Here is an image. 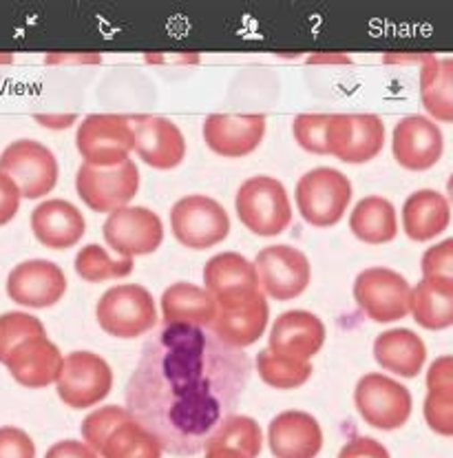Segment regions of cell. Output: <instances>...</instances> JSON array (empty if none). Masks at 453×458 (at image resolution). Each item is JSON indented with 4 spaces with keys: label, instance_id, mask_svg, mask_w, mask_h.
<instances>
[{
    "label": "cell",
    "instance_id": "603a6c76",
    "mask_svg": "<svg viewBox=\"0 0 453 458\" xmlns=\"http://www.w3.org/2000/svg\"><path fill=\"white\" fill-rule=\"evenodd\" d=\"M270 308L264 293L232 308H217L208 328L219 341L237 350L256 344L268 328Z\"/></svg>",
    "mask_w": 453,
    "mask_h": 458
},
{
    "label": "cell",
    "instance_id": "b9f144b4",
    "mask_svg": "<svg viewBox=\"0 0 453 458\" xmlns=\"http://www.w3.org/2000/svg\"><path fill=\"white\" fill-rule=\"evenodd\" d=\"M21 191H18L16 182L0 173V226L12 222L16 217L18 208H21Z\"/></svg>",
    "mask_w": 453,
    "mask_h": 458
},
{
    "label": "cell",
    "instance_id": "ba28073f",
    "mask_svg": "<svg viewBox=\"0 0 453 458\" xmlns=\"http://www.w3.org/2000/svg\"><path fill=\"white\" fill-rule=\"evenodd\" d=\"M409 297L412 286L407 279L385 266L365 268L354 279V301L376 324H391L407 317Z\"/></svg>",
    "mask_w": 453,
    "mask_h": 458
},
{
    "label": "cell",
    "instance_id": "5bb4252c",
    "mask_svg": "<svg viewBox=\"0 0 453 458\" xmlns=\"http://www.w3.org/2000/svg\"><path fill=\"white\" fill-rule=\"evenodd\" d=\"M106 246L120 257L151 255L164 242V224L160 215L147 207H124L109 213L102 226Z\"/></svg>",
    "mask_w": 453,
    "mask_h": 458
},
{
    "label": "cell",
    "instance_id": "d590c367",
    "mask_svg": "<svg viewBox=\"0 0 453 458\" xmlns=\"http://www.w3.org/2000/svg\"><path fill=\"white\" fill-rule=\"evenodd\" d=\"M126 417H129V410L122 408V405H102V408L93 410V412L88 414L80 425V432L84 438L82 443L91 447V450L97 454L100 443L105 441L106 434H109L111 429H113L115 425H118L120 420H124Z\"/></svg>",
    "mask_w": 453,
    "mask_h": 458
},
{
    "label": "cell",
    "instance_id": "f35d334b",
    "mask_svg": "<svg viewBox=\"0 0 453 458\" xmlns=\"http://www.w3.org/2000/svg\"><path fill=\"white\" fill-rule=\"evenodd\" d=\"M423 279H433V282H453V240L440 242L432 246L423 255Z\"/></svg>",
    "mask_w": 453,
    "mask_h": 458
},
{
    "label": "cell",
    "instance_id": "e0dca14e",
    "mask_svg": "<svg viewBox=\"0 0 453 458\" xmlns=\"http://www.w3.org/2000/svg\"><path fill=\"white\" fill-rule=\"evenodd\" d=\"M391 151L396 162L407 171H429L445 153V135L433 120L407 115L394 126Z\"/></svg>",
    "mask_w": 453,
    "mask_h": 458
},
{
    "label": "cell",
    "instance_id": "74e56055",
    "mask_svg": "<svg viewBox=\"0 0 453 458\" xmlns=\"http://www.w3.org/2000/svg\"><path fill=\"white\" fill-rule=\"evenodd\" d=\"M424 420L440 437H453V390H427Z\"/></svg>",
    "mask_w": 453,
    "mask_h": 458
},
{
    "label": "cell",
    "instance_id": "484cf974",
    "mask_svg": "<svg viewBox=\"0 0 453 458\" xmlns=\"http://www.w3.org/2000/svg\"><path fill=\"white\" fill-rule=\"evenodd\" d=\"M373 359L382 370L396 377L414 378L427 361V348L420 335L409 328H391L373 341Z\"/></svg>",
    "mask_w": 453,
    "mask_h": 458
},
{
    "label": "cell",
    "instance_id": "ac0fdd59",
    "mask_svg": "<svg viewBox=\"0 0 453 458\" xmlns=\"http://www.w3.org/2000/svg\"><path fill=\"white\" fill-rule=\"evenodd\" d=\"M67 293V277L49 259H29L18 264L7 277V294L25 308L55 306Z\"/></svg>",
    "mask_w": 453,
    "mask_h": 458
},
{
    "label": "cell",
    "instance_id": "7c38bea8",
    "mask_svg": "<svg viewBox=\"0 0 453 458\" xmlns=\"http://www.w3.org/2000/svg\"><path fill=\"white\" fill-rule=\"evenodd\" d=\"M76 191L80 199L96 213H113L129 207L139 191V171L135 162L124 160L115 166L82 165L76 175Z\"/></svg>",
    "mask_w": 453,
    "mask_h": 458
},
{
    "label": "cell",
    "instance_id": "9c48e42d",
    "mask_svg": "<svg viewBox=\"0 0 453 458\" xmlns=\"http://www.w3.org/2000/svg\"><path fill=\"white\" fill-rule=\"evenodd\" d=\"M0 173L16 182L27 199H40L58 184V160L38 140H16L0 153Z\"/></svg>",
    "mask_w": 453,
    "mask_h": 458
},
{
    "label": "cell",
    "instance_id": "2e32d148",
    "mask_svg": "<svg viewBox=\"0 0 453 458\" xmlns=\"http://www.w3.org/2000/svg\"><path fill=\"white\" fill-rule=\"evenodd\" d=\"M133 131V151L144 165L157 171H171L186 157V138L172 120L162 115H133L129 118Z\"/></svg>",
    "mask_w": 453,
    "mask_h": 458
},
{
    "label": "cell",
    "instance_id": "3957f363",
    "mask_svg": "<svg viewBox=\"0 0 453 458\" xmlns=\"http://www.w3.org/2000/svg\"><path fill=\"white\" fill-rule=\"evenodd\" d=\"M294 198L298 213L310 226L330 228L343 219L352 202V182L339 168H312L298 180Z\"/></svg>",
    "mask_w": 453,
    "mask_h": 458
},
{
    "label": "cell",
    "instance_id": "cb8c5ba5",
    "mask_svg": "<svg viewBox=\"0 0 453 458\" xmlns=\"http://www.w3.org/2000/svg\"><path fill=\"white\" fill-rule=\"evenodd\" d=\"M31 231L46 249L64 250L82 240L87 219L82 210L67 199H46L31 213Z\"/></svg>",
    "mask_w": 453,
    "mask_h": 458
},
{
    "label": "cell",
    "instance_id": "4dcf8cb0",
    "mask_svg": "<svg viewBox=\"0 0 453 458\" xmlns=\"http://www.w3.org/2000/svg\"><path fill=\"white\" fill-rule=\"evenodd\" d=\"M162 445L147 428L133 417L120 420L100 443L97 456L102 458H162Z\"/></svg>",
    "mask_w": 453,
    "mask_h": 458
},
{
    "label": "cell",
    "instance_id": "277c9868",
    "mask_svg": "<svg viewBox=\"0 0 453 458\" xmlns=\"http://www.w3.org/2000/svg\"><path fill=\"white\" fill-rule=\"evenodd\" d=\"M96 317L106 335L135 339L155 328V299L139 284H120L102 294L96 306Z\"/></svg>",
    "mask_w": 453,
    "mask_h": 458
},
{
    "label": "cell",
    "instance_id": "8fae6325",
    "mask_svg": "<svg viewBox=\"0 0 453 458\" xmlns=\"http://www.w3.org/2000/svg\"><path fill=\"white\" fill-rule=\"evenodd\" d=\"M78 153L88 166H115L129 160L133 151V131L129 118L115 114L87 115L76 131Z\"/></svg>",
    "mask_w": 453,
    "mask_h": 458
},
{
    "label": "cell",
    "instance_id": "7a4b0ae2",
    "mask_svg": "<svg viewBox=\"0 0 453 458\" xmlns=\"http://www.w3.org/2000/svg\"><path fill=\"white\" fill-rule=\"evenodd\" d=\"M237 217L259 237L281 235L292 224V204L277 177L255 175L239 186L235 198Z\"/></svg>",
    "mask_w": 453,
    "mask_h": 458
},
{
    "label": "cell",
    "instance_id": "4316f807",
    "mask_svg": "<svg viewBox=\"0 0 453 458\" xmlns=\"http://www.w3.org/2000/svg\"><path fill=\"white\" fill-rule=\"evenodd\" d=\"M217 303L202 286L177 282L162 294V319L164 326H195L208 328L214 319Z\"/></svg>",
    "mask_w": 453,
    "mask_h": 458
},
{
    "label": "cell",
    "instance_id": "60d3db41",
    "mask_svg": "<svg viewBox=\"0 0 453 458\" xmlns=\"http://www.w3.org/2000/svg\"><path fill=\"white\" fill-rule=\"evenodd\" d=\"M339 458H391L381 441L370 437H357L340 447Z\"/></svg>",
    "mask_w": 453,
    "mask_h": 458
},
{
    "label": "cell",
    "instance_id": "d6a6232c",
    "mask_svg": "<svg viewBox=\"0 0 453 458\" xmlns=\"http://www.w3.org/2000/svg\"><path fill=\"white\" fill-rule=\"evenodd\" d=\"M255 366L261 381L277 390H297V387L306 386L312 377L310 361H294V359L279 357L270 350H261L256 354Z\"/></svg>",
    "mask_w": 453,
    "mask_h": 458
},
{
    "label": "cell",
    "instance_id": "6da1fadb",
    "mask_svg": "<svg viewBox=\"0 0 453 458\" xmlns=\"http://www.w3.org/2000/svg\"><path fill=\"white\" fill-rule=\"evenodd\" d=\"M250 378L246 352L195 326H164L147 341L126 386V410L162 450L193 456L231 417Z\"/></svg>",
    "mask_w": 453,
    "mask_h": 458
},
{
    "label": "cell",
    "instance_id": "e575fe53",
    "mask_svg": "<svg viewBox=\"0 0 453 458\" xmlns=\"http://www.w3.org/2000/svg\"><path fill=\"white\" fill-rule=\"evenodd\" d=\"M40 335H46L45 326L38 317L29 315V312L13 310L0 315V363H4V359L18 344Z\"/></svg>",
    "mask_w": 453,
    "mask_h": 458
},
{
    "label": "cell",
    "instance_id": "f546056e",
    "mask_svg": "<svg viewBox=\"0 0 453 458\" xmlns=\"http://www.w3.org/2000/svg\"><path fill=\"white\" fill-rule=\"evenodd\" d=\"M409 312L424 330H447L453 326V282L423 279L412 288Z\"/></svg>",
    "mask_w": 453,
    "mask_h": 458
},
{
    "label": "cell",
    "instance_id": "8992f818",
    "mask_svg": "<svg viewBox=\"0 0 453 458\" xmlns=\"http://www.w3.org/2000/svg\"><path fill=\"white\" fill-rule=\"evenodd\" d=\"M171 231L186 249L206 250L231 235V217L217 199L186 195L171 208Z\"/></svg>",
    "mask_w": 453,
    "mask_h": 458
},
{
    "label": "cell",
    "instance_id": "83f0119b",
    "mask_svg": "<svg viewBox=\"0 0 453 458\" xmlns=\"http://www.w3.org/2000/svg\"><path fill=\"white\" fill-rule=\"evenodd\" d=\"M420 98L436 123H453V60L427 55L420 69ZM429 118V120H432Z\"/></svg>",
    "mask_w": 453,
    "mask_h": 458
},
{
    "label": "cell",
    "instance_id": "f6af8a7d",
    "mask_svg": "<svg viewBox=\"0 0 453 458\" xmlns=\"http://www.w3.org/2000/svg\"><path fill=\"white\" fill-rule=\"evenodd\" d=\"M206 458H244V456L235 450H226V447H213V450H206Z\"/></svg>",
    "mask_w": 453,
    "mask_h": 458
},
{
    "label": "cell",
    "instance_id": "5b68a950",
    "mask_svg": "<svg viewBox=\"0 0 453 458\" xmlns=\"http://www.w3.org/2000/svg\"><path fill=\"white\" fill-rule=\"evenodd\" d=\"M354 405L367 425L391 432L403 428L412 417L414 399L400 381L381 372H370L358 378L354 387Z\"/></svg>",
    "mask_w": 453,
    "mask_h": 458
},
{
    "label": "cell",
    "instance_id": "d4e9b609",
    "mask_svg": "<svg viewBox=\"0 0 453 458\" xmlns=\"http://www.w3.org/2000/svg\"><path fill=\"white\" fill-rule=\"evenodd\" d=\"M449 199L433 189H420L403 204V231L412 242H432L449 228Z\"/></svg>",
    "mask_w": 453,
    "mask_h": 458
},
{
    "label": "cell",
    "instance_id": "f1b7e54d",
    "mask_svg": "<svg viewBox=\"0 0 453 458\" xmlns=\"http://www.w3.org/2000/svg\"><path fill=\"white\" fill-rule=\"evenodd\" d=\"M349 228L354 237L365 244H390L398 235V217H396L394 204L381 195L363 198L349 215Z\"/></svg>",
    "mask_w": 453,
    "mask_h": 458
},
{
    "label": "cell",
    "instance_id": "ee69618b",
    "mask_svg": "<svg viewBox=\"0 0 453 458\" xmlns=\"http://www.w3.org/2000/svg\"><path fill=\"white\" fill-rule=\"evenodd\" d=\"M45 458H100V456H97L91 447L84 445L82 441H71V438H67V441H58L55 445H51L49 450H46Z\"/></svg>",
    "mask_w": 453,
    "mask_h": 458
},
{
    "label": "cell",
    "instance_id": "7402d4cb",
    "mask_svg": "<svg viewBox=\"0 0 453 458\" xmlns=\"http://www.w3.org/2000/svg\"><path fill=\"white\" fill-rule=\"evenodd\" d=\"M268 445L274 458H316L323 447V429L310 412L286 410L270 420Z\"/></svg>",
    "mask_w": 453,
    "mask_h": 458
},
{
    "label": "cell",
    "instance_id": "ab89813d",
    "mask_svg": "<svg viewBox=\"0 0 453 458\" xmlns=\"http://www.w3.org/2000/svg\"><path fill=\"white\" fill-rule=\"evenodd\" d=\"M0 458H36V443L25 429L0 428Z\"/></svg>",
    "mask_w": 453,
    "mask_h": 458
},
{
    "label": "cell",
    "instance_id": "1f68e13d",
    "mask_svg": "<svg viewBox=\"0 0 453 458\" xmlns=\"http://www.w3.org/2000/svg\"><path fill=\"white\" fill-rule=\"evenodd\" d=\"M213 447L235 450L244 458H259L264 450V434L255 419L244 417V414H231L219 423L204 450H213Z\"/></svg>",
    "mask_w": 453,
    "mask_h": 458
},
{
    "label": "cell",
    "instance_id": "44dd1931",
    "mask_svg": "<svg viewBox=\"0 0 453 458\" xmlns=\"http://www.w3.org/2000/svg\"><path fill=\"white\" fill-rule=\"evenodd\" d=\"M63 352L49 336H31L18 344L4 359L9 375L13 381L21 383L22 387L29 390H40V387L51 386L60 375L63 368Z\"/></svg>",
    "mask_w": 453,
    "mask_h": 458
},
{
    "label": "cell",
    "instance_id": "d6986e66",
    "mask_svg": "<svg viewBox=\"0 0 453 458\" xmlns=\"http://www.w3.org/2000/svg\"><path fill=\"white\" fill-rule=\"evenodd\" d=\"M264 114H213L204 120L202 133L208 148L222 157H246L261 147L265 135Z\"/></svg>",
    "mask_w": 453,
    "mask_h": 458
},
{
    "label": "cell",
    "instance_id": "4fadbf2b",
    "mask_svg": "<svg viewBox=\"0 0 453 458\" xmlns=\"http://www.w3.org/2000/svg\"><path fill=\"white\" fill-rule=\"evenodd\" d=\"M261 293L277 301H289L310 286L312 266L306 252L288 244L268 246L252 261Z\"/></svg>",
    "mask_w": 453,
    "mask_h": 458
},
{
    "label": "cell",
    "instance_id": "52a82bcc",
    "mask_svg": "<svg viewBox=\"0 0 453 458\" xmlns=\"http://www.w3.org/2000/svg\"><path fill=\"white\" fill-rule=\"evenodd\" d=\"M113 387V370L96 352L76 350L63 359L55 378L60 401L73 410H87L105 401Z\"/></svg>",
    "mask_w": 453,
    "mask_h": 458
},
{
    "label": "cell",
    "instance_id": "ffe728a7",
    "mask_svg": "<svg viewBox=\"0 0 453 458\" xmlns=\"http://www.w3.org/2000/svg\"><path fill=\"white\" fill-rule=\"evenodd\" d=\"M325 324L307 310H288L270 328V352L294 361H310L325 344Z\"/></svg>",
    "mask_w": 453,
    "mask_h": 458
},
{
    "label": "cell",
    "instance_id": "30bf717a",
    "mask_svg": "<svg viewBox=\"0 0 453 458\" xmlns=\"http://www.w3.org/2000/svg\"><path fill=\"white\" fill-rule=\"evenodd\" d=\"M328 156L348 165H365L385 147V124L373 114H331L325 129Z\"/></svg>",
    "mask_w": 453,
    "mask_h": 458
},
{
    "label": "cell",
    "instance_id": "7bdbcfd3",
    "mask_svg": "<svg viewBox=\"0 0 453 458\" xmlns=\"http://www.w3.org/2000/svg\"><path fill=\"white\" fill-rule=\"evenodd\" d=\"M427 390H453V359L449 354L432 363L427 372Z\"/></svg>",
    "mask_w": 453,
    "mask_h": 458
},
{
    "label": "cell",
    "instance_id": "8d00e7d4",
    "mask_svg": "<svg viewBox=\"0 0 453 458\" xmlns=\"http://www.w3.org/2000/svg\"><path fill=\"white\" fill-rule=\"evenodd\" d=\"M330 115L325 114H301L294 118L292 133L298 147L306 148L307 153L315 156H328L325 147V129H328Z\"/></svg>",
    "mask_w": 453,
    "mask_h": 458
},
{
    "label": "cell",
    "instance_id": "836d02e7",
    "mask_svg": "<svg viewBox=\"0 0 453 458\" xmlns=\"http://www.w3.org/2000/svg\"><path fill=\"white\" fill-rule=\"evenodd\" d=\"M133 259H129V257H111L105 246L100 244L82 246L80 252L76 255V273L88 284L129 277L133 273Z\"/></svg>",
    "mask_w": 453,
    "mask_h": 458
},
{
    "label": "cell",
    "instance_id": "9a60e30c",
    "mask_svg": "<svg viewBox=\"0 0 453 458\" xmlns=\"http://www.w3.org/2000/svg\"><path fill=\"white\" fill-rule=\"evenodd\" d=\"M204 291L217 308H232L261 293L255 264L239 252H219L204 266Z\"/></svg>",
    "mask_w": 453,
    "mask_h": 458
}]
</instances>
